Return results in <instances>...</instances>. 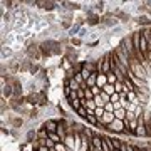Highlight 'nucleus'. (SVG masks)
Returning a JSON list of instances; mask_svg holds the SVG:
<instances>
[{"label": "nucleus", "mask_w": 151, "mask_h": 151, "mask_svg": "<svg viewBox=\"0 0 151 151\" xmlns=\"http://www.w3.org/2000/svg\"><path fill=\"white\" fill-rule=\"evenodd\" d=\"M96 62H97V72L99 74H106V76L111 74V57H109V52L103 54Z\"/></svg>", "instance_id": "nucleus-1"}, {"label": "nucleus", "mask_w": 151, "mask_h": 151, "mask_svg": "<svg viewBox=\"0 0 151 151\" xmlns=\"http://www.w3.org/2000/svg\"><path fill=\"white\" fill-rule=\"evenodd\" d=\"M76 114H77L81 119L87 121V123H91V124H94V126H97V118H96V114H94V111H89L87 108L81 106V108L76 111Z\"/></svg>", "instance_id": "nucleus-2"}, {"label": "nucleus", "mask_w": 151, "mask_h": 151, "mask_svg": "<svg viewBox=\"0 0 151 151\" xmlns=\"http://www.w3.org/2000/svg\"><path fill=\"white\" fill-rule=\"evenodd\" d=\"M106 131H109V133H116V134H123V131L126 129V124H124V121H121V119H114L113 123L109 124L108 128H104Z\"/></svg>", "instance_id": "nucleus-3"}, {"label": "nucleus", "mask_w": 151, "mask_h": 151, "mask_svg": "<svg viewBox=\"0 0 151 151\" xmlns=\"http://www.w3.org/2000/svg\"><path fill=\"white\" fill-rule=\"evenodd\" d=\"M25 54L30 60H39L42 57V52H40V47H39L37 44H30L27 49H25Z\"/></svg>", "instance_id": "nucleus-4"}, {"label": "nucleus", "mask_w": 151, "mask_h": 151, "mask_svg": "<svg viewBox=\"0 0 151 151\" xmlns=\"http://www.w3.org/2000/svg\"><path fill=\"white\" fill-rule=\"evenodd\" d=\"M57 126H59V121L57 119H47V121L42 123L40 128H44L47 133H57Z\"/></svg>", "instance_id": "nucleus-5"}, {"label": "nucleus", "mask_w": 151, "mask_h": 151, "mask_svg": "<svg viewBox=\"0 0 151 151\" xmlns=\"http://www.w3.org/2000/svg\"><path fill=\"white\" fill-rule=\"evenodd\" d=\"M119 25V20L118 19H116V17H109V19H103V27L104 29H109V30H111V29H114V27H118Z\"/></svg>", "instance_id": "nucleus-6"}, {"label": "nucleus", "mask_w": 151, "mask_h": 151, "mask_svg": "<svg viewBox=\"0 0 151 151\" xmlns=\"http://www.w3.org/2000/svg\"><path fill=\"white\" fill-rule=\"evenodd\" d=\"M2 97H4V99H12V97H14V86H12V84L2 86Z\"/></svg>", "instance_id": "nucleus-7"}, {"label": "nucleus", "mask_w": 151, "mask_h": 151, "mask_svg": "<svg viewBox=\"0 0 151 151\" xmlns=\"http://www.w3.org/2000/svg\"><path fill=\"white\" fill-rule=\"evenodd\" d=\"M92 146H94L96 150L103 151V134H97V133H94V136H92Z\"/></svg>", "instance_id": "nucleus-8"}, {"label": "nucleus", "mask_w": 151, "mask_h": 151, "mask_svg": "<svg viewBox=\"0 0 151 151\" xmlns=\"http://www.w3.org/2000/svg\"><path fill=\"white\" fill-rule=\"evenodd\" d=\"M136 22L139 24L141 27H145V29L151 27V17H148V15H139L138 19H136Z\"/></svg>", "instance_id": "nucleus-9"}, {"label": "nucleus", "mask_w": 151, "mask_h": 151, "mask_svg": "<svg viewBox=\"0 0 151 151\" xmlns=\"http://www.w3.org/2000/svg\"><path fill=\"white\" fill-rule=\"evenodd\" d=\"M47 20H37L35 27H34V34H42V30L45 32L47 30Z\"/></svg>", "instance_id": "nucleus-10"}, {"label": "nucleus", "mask_w": 151, "mask_h": 151, "mask_svg": "<svg viewBox=\"0 0 151 151\" xmlns=\"http://www.w3.org/2000/svg\"><path fill=\"white\" fill-rule=\"evenodd\" d=\"M14 54H15V50H14L12 47H9V45H2V60L12 57Z\"/></svg>", "instance_id": "nucleus-11"}, {"label": "nucleus", "mask_w": 151, "mask_h": 151, "mask_svg": "<svg viewBox=\"0 0 151 151\" xmlns=\"http://www.w3.org/2000/svg\"><path fill=\"white\" fill-rule=\"evenodd\" d=\"M57 7H59V4L57 2H52V0H49V2H44L42 4V9L47 12H52V10H57Z\"/></svg>", "instance_id": "nucleus-12"}, {"label": "nucleus", "mask_w": 151, "mask_h": 151, "mask_svg": "<svg viewBox=\"0 0 151 151\" xmlns=\"http://www.w3.org/2000/svg\"><path fill=\"white\" fill-rule=\"evenodd\" d=\"M97 74H99V72H96V74H91V76L86 79V84H87V87H89V89H92V87L97 86Z\"/></svg>", "instance_id": "nucleus-13"}, {"label": "nucleus", "mask_w": 151, "mask_h": 151, "mask_svg": "<svg viewBox=\"0 0 151 151\" xmlns=\"http://www.w3.org/2000/svg\"><path fill=\"white\" fill-rule=\"evenodd\" d=\"M86 22H87V25L94 27V25H99V24L103 22V19H101L99 15H96V14H94L92 17H87V20H86Z\"/></svg>", "instance_id": "nucleus-14"}, {"label": "nucleus", "mask_w": 151, "mask_h": 151, "mask_svg": "<svg viewBox=\"0 0 151 151\" xmlns=\"http://www.w3.org/2000/svg\"><path fill=\"white\" fill-rule=\"evenodd\" d=\"M126 116H128V111H126L124 108H119V109H116V111H114V118H116V119L124 121V119H126Z\"/></svg>", "instance_id": "nucleus-15"}, {"label": "nucleus", "mask_w": 151, "mask_h": 151, "mask_svg": "<svg viewBox=\"0 0 151 151\" xmlns=\"http://www.w3.org/2000/svg\"><path fill=\"white\" fill-rule=\"evenodd\" d=\"M106 84H108V76L106 74H97V87L103 89Z\"/></svg>", "instance_id": "nucleus-16"}, {"label": "nucleus", "mask_w": 151, "mask_h": 151, "mask_svg": "<svg viewBox=\"0 0 151 151\" xmlns=\"http://www.w3.org/2000/svg\"><path fill=\"white\" fill-rule=\"evenodd\" d=\"M103 91L106 92L108 96H114V94H118V92H116V87H114L113 84H106V86L103 87Z\"/></svg>", "instance_id": "nucleus-17"}, {"label": "nucleus", "mask_w": 151, "mask_h": 151, "mask_svg": "<svg viewBox=\"0 0 151 151\" xmlns=\"http://www.w3.org/2000/svg\"><path fill=\"white\" fill-rule=\"evenodd\" d=\"M25 139H27V143H32L34 139H37V131L35 129H29L27 134H25Z\"/></svg>", "instance_id": "nucleus-18"}, {"label": "nucleus", "mask_w": 151, "mask_h": 151, "mask_svg": "<svg viewBox=\"0 0 151 151\" xmlns=\"http://www.w3.org/2000/svg\"><path fill=\"white\" fill-rule=\"evenodd\" d=\"M60 65L65 69V72H69V70H72V65H74V64H72V62L67 59V57H62V62H60Z\"/></svg>", "instance_id": "nucleus-19"}, {"label": "nucleus", "mask_w": 151, "mask_h": 151, "mask_svg": "<svg viewBox=\"0 0 151 151\" xmlns=\"http://www.w3.org/2000/svg\"><path fill=\"white\" fill-rule=\"evenodd\" d=\"M116 19H118V20H123V22H126V20H129L131 17H129V14H126V12H123V10H118V12H116Z\"/></svg>", "instance_id": "nucleus-20"}, {"label": "nucleus", "mask_w": 151, "mask_h": 151, "mask_svg": "<svg viewBox=\"0 0 151 151\" xmlns=\"http://www.w3.org/2000/svg\"><path fill=\"white\" fill-rule=\"evenodd\" d=\"M30 65H32V62H30V59H25V60H22L20 72H29V70H30Z\"/></svg>", "instance_id": "nucleus-21"}, {"label": "nucleus", "mask_w": 151, "mask_h": 151, "mask_svg": "<svg viewBox=\"0 0 151 151\" xmlns=\"http://www.w3.org/2000/svg\"><path fill=\"white\" fill-rule=\"evenodd\" d=\"M65 7H67V10L74 12V10H79V9H81V4H79V2H67Z\"/></svg>", "instance_id": "nucleus-22"}, {"label": "nucleus", "mask_w": 151, "mask_h": 151, "mask_svg": "<svg viewBox=\"0 0 151 151\" xmlns=\"http://www.w3.org/2000/svg\"><path fill=\"white\" fill-rule=\"evenodd\" d=\"M40 70H42V69L39 67V64H34V62H32V65H30V70H29V74H30V76H37Z\"/></svg>", "instance_id": "nucleus-23"}, {"label": "nucleus", "mask_w": 151, "mask_h": 151, "mask_svg": "<svg viewBox=\"0 0 151 151\" xmlns=\"http://www.w3.org/2000/svg\"><path fill=\"white\" fill-rule=\"evenodd\" d=\"M60 27L64 29V30H67V32H69L70 29L74 27V24H72L70 20H62V22H60Z\"/></svg>", "instance_id": "nucleus-24"}, {"label": "nucleus", "mask_w": 151, "mask_h": 151, "mask_svg": "<svg viewBox=\"0 0 151 151\" xmlns=\"http://www.w3.org/2000/svg\"><path fill=\"white\" fill-rule=\"evenodd\" d=\"M47 138H49V139H52L54 143H60V141H62L57 133H47Z\"/></svg>", "instance_id": "nucleus-25"}, {"label": "nucleus", "mask_w": 151, "mask_h": 151, "mask_svg": "<svg viewBox=\"0 0 151 151\" xmlns=\"http://www.w3.org/2000/svg\"><path fill=\"white\" fill-rule=\"evenodd\" d=\"M14 5H15V4H14V2H10V0H9V2H5V0L2 2V9H5V7H7V9H9V10H12V12L15 10V9H14Z\"/></svg>", "instance_id": "nucleus-26"}, {"label": "nucleus", "mask_w": 151, "mask_h": 151, "mask_svg": "<svg viewBox=\"0 0 151 151\" xmlns=\"http://www.w3.org/2000/svg\"><path fill=\"white\" fill-rule=\"evenodd\" d=\"M22 124H24V119L22 118H14L12 119V126H14V128H20Z\"/></svg>", "instance_id": "nucleus-27"}, {"label": "nucleus", "mask_w": 151, "mask_h": 151, "mask_svg": "<svg viewBox=\"0 0 151 151\" xmlns=\"http://www.w3.org/2000/svg\"><path fill=\"white\" fill-rule=\"evenodd\" d=\"M104 5H106V2H96V4H94V10L96 12H103Z\"/></svg>", "instance_id": "nucleus-28"}, {"label": "nucleus", "mask_w": 151, "mask_h": 151, "mask_svg": "<svg viewBox=\"0 0 151 151\" xmlns=\"http://www.w3.org/2000/svg\"><path fill=\"white\" fill-rule=\"evenodd\" d=\"M81 44H82V39H79V37L70 39V45H72V47H79Z\"/></svg>", "instance_id": "nucleus-29"}, {"label": "nucleus", "mask_w": 151, "mask_h": 151, "mask_svg": "<svg viewBox=\"0 0 151 151\" xmlns=\"http://www.w3.org/2000/svg\"><path fill=\"white\" fill-rule=\"evenodd\" d=\"M79 39H84V37H89V29L86 27H82L81 29V32H79V35H77Z\"/></svg>", "instance_id": "nucleus-30"}, {"label": "nucleus", "mask_w": 151, "mask_h": 151, "mask_svg": "<svg viewBox=\"0 0 151 151\" xmlns=\"http://www.w3.org/2000/svg\"><path fill=\"white\" fill-rule=\"evenodd\" d=\"M106 113V111H104V108H97L96 111H94V114H96V118H97V121H99V119L103 118V114Z\"/></svg>", "instance_id": "nucleus-31"}, {"label": "nucleus", "mask_w": 151, "mask_h": 151, "mask_svg": "<svg viewBox=\"0 0 151 151\" xmlns=\"http://www.w3.org/2000/svg\"><path fill=\"white\" fill-rule=\"evenodd\" d=\"M116 82H118V79H116V77H114V74L113 72H111V74H108V84H116Z\"/></svg>", "instance_id": "nucleus-32"}, {"label": "nucleus", "mask_w": 151, "mask_h": 151, "mask_svg": "<svg viewBox=\"0 0 151 151\" xmlns=\"http://www.w3.org/2000/svg\"><path fill=\"white\" fill-rule=\"evenodd\" d=\"M37 116H39L37 109H32V111H30V114H29V118H30V119H35Z\"/></svg>", "instance_id": "nucleus-33"}, {"label": "nucleus", "mask_w": 151, "mask_h": 151, "mask_svg": "<svg viewBox=\"0 0 151 151\" xmlns=\"http://www.w3.org/2000/svg\"><path fill=\"white\" fill-rule=\"evenodd\" d=\"M145 4H146L148 7H150V9H151V2H145Z\"/></svg>", "instance_id": "nucleus-34"}, {"label": "nucleus", "mask_w": 151, "mask_h": 151, "mask_svg": "<svg viewBox=\"0 0 151 151\" xmlns=\"http://www.w3.org/2000/svg\"><path fill=\"white\" fill-rule=\"evenodd\" d=\"M139 151H148V148H141V150Z\"/></svg>", "instance_id": "nucleus-35"}]
</instances>
